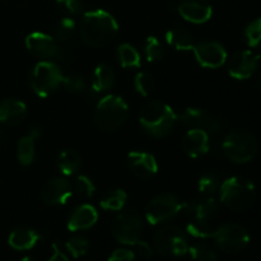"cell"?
Segmentation results:
<instances>
[{
  "label": "cell",
  "mask_w": 261,
  "mask_h": 261,
  "mask_svg": "<svg viewBox=\"0 0 261 261\" xmlns=\"http://www.w3.org/2000/svg\"><path fill=\"white\" fill-rule=\"evenodd\" d=\"M79 32L86 45L91 47H103L116 38L119 24L114 15L106 10H91L82 18Z\"/></svg>",
  "instance_id": "6da1fadb"
},
{
  "label": "cell",
  "mask_w": 261,
  "mask_h": 261,
  "mask_svg": "<svg viewBox=\"0 0 261 261\" xmlns=\"http://www.w3.org/2000/svg\"><path fill=\"white\" fill-rule=\"evenodd\" d=\"M178 121L172 107L161 101H150L142 109L139 122L149 137L165 138L175 129Z\"/></svg>",
  "instance_id": "7a4b0ae2"
},
{
  "label": "cell",
  "mask_w": 261,
  "mask_h": 261,
  "mask_svg": "<svg viewBox=\"0 0 261 261\" xmlns=\"http://www.w3.org/2000/svg\"><path fill=\"white\" fill-rule=\"evenodd\" d=\"M221 201L234 212H244L251 208L256 199V189L251 180L233 176L219 186Z\"/></svg>",
  "instance_id": "3957f363"
},
{
  "label": "cell",
  "mask_w": 261,
  "mask_h": 261,
  "mask_svg": "<svg viewBox=\"0 0 261 261\" xmlns=\"http://www.w3.org/2000/svg\"><path fill=\"white\" fill-rule=\"evenodd\" d=\"M129 116V106L119 96L109 94L98 102L94 112V122L103 132L119 129Z\"/></svg>",
  "instance_id": "277c9868"
},
{
  "label": "cell",
  "mask_w": 261,
  "mask_h": 261,
  "mask_svg": "<svg viewBox=\"0 0 261 261\" xmlns=\"http://www.w3.org/2000/svg\"><path fill=\"white\" fill-rule=\"evenodd\" d=\"M222 150L231 162L242 165L256 157L259 143L251 133L245 130H234L226 135L222 144Z\"/></svg>",
  "instance_id": "5b68a950"
},
{
  "label": "cell",
  "mask_w": 261,
  "mask_h": 261,
  "mask_svg": "<svg viewBox=\"0 0 261 261\" xmlns=\"http://www.w3.org/2000/svg\"><path fill=\"white\" fill-rule=\"evenodd\" d=\"M64 75L59 65L48 60L36 64L30 75V86L38 97L51 96L63 84Z\"/></svg>",
  "instance_id": "8992f818"
},
{
  "label": "cell",
  "mask_w": 261,
  "mask_h": 261,
  "mask_svg": "<svg viewBox=\"0 0 261 261\" xmlns=\"http://www.w3.org/2000/svg\"><path fill=\"white\" fill-rule=\"evenodd\" d=\"M154 249L166 259L181 257L188 254L189 242L185 232L176 226H166L154 234Z\"/></svg>",
  "instance_id": "52a82bcc"
},
{
  "label": "cell",
  "mask_w": 261,
  "mask_h": 261,
  "mask_svg": "<svg viewBox=\"0 0 261 261\" xmlns=\"http://www.w3.org/2000/svg\"><path fill=\"white\" fill-rule=\"evenodd\" d=\"M212 239L216 246L226 254H239L249 245L250 234L240 224L227 223L214 229Z\"/></svg>",
  "instance_id": "ba28073f"
},
{
  "label": "cell",
  "mask_w": 261,
  "mask_h": 261,
  "mask_svg": "<svg viewBox=\"0 0 261 261\" xmlns=\"http://www.w3.org/2000/svg\"><path fill=\"white\" fill-rule=\"evenodd\" d=\"M144 229L140 214L134 209L121 212L111 224V231L115 239L124 245H133L139 241Z\"/></svg>",
  "instance_id": "9c48e42d"
},
{
  "label": "cell",
  "mask_w": 261,
  "mask_h": 261,
  "mask_svg": "<svg viewBox=\"0 0 261 261\" xmlns=\"http://www.w3.org/2000/svg\"><path fill=\"white\" fill-rule=\"evenodd\" d=\"M182 209V204L173 194H161L153 198L145 208V218L153 226L166 223L175 218Z\"/></svg>",
  "instance_id": "30bf717a"
},
{
  "label": "cell",
  "mask_w": 261,
  "mask_h": 261,
  "mask_svg": "<svg viewBox=\"0 0 261 261\" xmlns=\"http://www.w3.org/2000/svg\"><path fill=\"white\" fill-rule=\"evenodd\" d=\"M178 120L189 129H200L208 134H219L223 130V122L208 111L198 107H188L178 116Z\"/></svg>",
  "instance_id": "8fae6325"
},
{
  "label": "cell",
  "mask_w": 261,
  "mask_h": 261,
  "mask_svg": "<svg viewBox=\"0 0 261 261\" xmlns=\"http://www.w3.org/2000/svg\"><path fill=\"white\" fill-rule=\"evenodd\" d=\"M260 59V54L254 50L239 51L228 61L229 75L239 81L251 78L259 68Z\"/></svg>",
  "instance_id": "7c38bea8"
},
{
  "label": "cell",
  "mask_w": 261,
  "mask_h": 261,
  "mask_svg": "<svg viewBox=\"0 0 261 261\" xmlns=\"http://www.w3.org/2000/svg\"><path fill=\"white\" fill-rule=\"evenodd\" d=\"M193 50L196 61L204 68L217 69L227 60L226 48L216 41H201L194 46Z\"/></svg>",
  "instance_id": "4fadbf2b"
},
{
  "label": "cell",
  "mask_w": 261,
  "mask_h": 261,
  "mask_svg": "<svg viewBox=\"0 0 261 261\" xmlns=\"http://www.w3.org/2000/svg\"><path fill=\"white\" fill-rule=\"evenodd\" d=\"M73 195V185L66 178L55 177L43 185L41 196L46 205H64Z\"/></svg>",
  "instance_id": "5bb4252c"
},
{
  "label": "cell",
  "mask_w": 261,
  "mask_h": 261,
  "mask_svg": "<svg viewBox=\"0 0 261 261\" xmlns=\"http://www.w3.org/2000/svg\"><path fill=\"white\" fill-rule=\"evenodd\" d=\"M25 47L32 55L43 60L56 58L60 54V48L55 38L42 32L30 33L25 37Z\"/></svg>",
  "instance_id": "9a60e30c"
},
{
  "label": "cell",
  "mask_w": 261,
  "mask_h": 261,
  "mask_svg": "<svg viewBox=\"0 0 261 261\" xmlns=\"http://www.w3.org/2000/svg\"><path fill=\"white\" fill-rule=\"evenodd\" d=\"M178 13L188 22L201 24L211 19L213 8L209 0H181Z\"/></svg>",
  "instance_id": "2e32d148"
},
{
  "label": "cell",
  "mask_w": 261,
  "mask_h": 261,
  "mask_svg": "<svg viewBox=\"0 0 261 261\" xmlns=\"http://www.w3.org/2000/svg\"><path fill=\"white\" fill-rule=\"evenodd\" d=\"M127 165L133 175L142 180L153 177L158 172L157 160L147 152H132L127 155Z\"/></svg>",
  "instance_id": "e0dca14e"
},
{
  "label": "cell",
  "mask_w": 261,
  "mask_h": 261,
  "mask_svg": "<svg viewBox=\"0 0 261 261\" xmlns=\"http://www.w3.org/2000/svg\"><path fill=\"white\" fill-rule=\"evenodd\" d=\"M182 149L190 158H199L209 150V134L200 129H190L182 139Z\"/></svg>",
  "instance_id": "ac0fdd59"
},
{
  "label": "cell",
  "mask_w": 261,
  "mask_h": 261,
  "mask_svg": "<svg viewBox=\"0 0 261 261\" xmlns=\"http://www.w3.org/2000/svg\"><path fill=\"white\" fill-rule=\"evenodd\" d=\"M27 116V106L17 98H7L0 102V124L17 126Z\"/></svg>",
  "instance_id": "d6986e66"
},
{
  "label": "cell",
  "mask_w": 261,
  "mask_h": 261,
  "mask_svg": "<svg viewBox=\"0 0 261 261\" xmlns=\"http://www.w3.org/2000/svg\"><path fill=\"white\" fill-rule=\"evenodd\" d=\"M98 219L96 208L89 204H82L73 211L68 221V228L70 231H83L93 227Z\"/></svg>",
  "instance_id": "ffe728a7"
},
{
  "label": "cell",
  "mask_w": 261,
  "mask_h": 261,
  "mask_svg": "<svg viewBox=\"0 0 261 261\" xmlns=\"http://www.w3.org/2000/svg\"><path fill=\"white\" fill-rule=\"evenodd\" d=\"M182 209L191 219L209 221L218 209V203L213 196H206L201 200L186 201L182 204Z\"/></svg>",
  "instance_id": "44dd1931"
},
{
  "label": "cell",
  "mask_w": 261,
  "mask_h": 261,
  "mask_svg": "<svg viewBox=\"0 0 261 261\" xmlns=\"http://www.w3.org/2000/svg\"><path fill=\"white\" fill-rule=\"evenodd\" d=\"M41 236L37 233V231L30 228V227H18V228L13 229L12 233L9 234V242L10 247L18 251H25V250H31L38 241H40Z\"/></svg>",
  "instance_id": "7402d4cb"
},
{
  "label": "cell",
  "mask_w": 261,
  "mask_h": 261,
  "mask_svg": "<svg viewBox=\"0 0 261 261\" xmlns=\"http://www.w3.org/2000/svg\"><path fill=\"white\" fill-rule=\"evenodd\" d=\"M116 75L111 66L106 64H99L92 75V89L97 93H105L114 88Z\"/></svg>",
  "instance_id": "603a6c76"
},
{
  "label": "cell",
  "mask_w": 261,
  "mask_h": 261,
  "mask_svg": "<svg viewBox=\"0 0 261 261\" xmlns=\"http://www.w3.org/2000/svg\"><path fill=\"white\" fill-rule=\"evenodd\" d=\"M166 40L170 46L180 51H189L193 50L195 42L194 37L188 30L180 27H175L166 33Z\"/></svg>",
  "instance_id": "cb8c5ba5"
},
{
  "label": "cell",
  "mask_w": 261,
  "mask_h": 261,
  "mask_svg": "<svg viewBox=\"0 0 261 261\" xmlns=\"http://www.w3.org/2000/svg\"><path fill=\"white\" fill-rule=\"evenodd\" d=\"M82 166L81 155L74 149H64L58 157V167L65 176H74L79 172Z\"/></svg>",
  "instance_id": "d4e9b609"
},
{
  "label": "cell",
  "mask_w": 261,
  "mask_h": 261,
  "mask_svg": "<svg viewBox=\"0 0 261 261\" xmlns=\"http://www.w3.org/2000/svg\"><path fill=\"white\" fill-rule=\"evenodd\" d=\"M35 142L36 139L30 134L22 137L18 142L17 158L19 165L23 167L31 166L35 160Z\"/></svg>",
  "instance_id": "484cf974"
},
{
  "label": "cell",
  "mask_w": 261,
  "mask_h": 261,
  "mask_svg": "<svg viewBox=\"0 0 261 261\" xmlns=\"http://www.w3.org/2000/svg\"><path fill=\"white\" fill-rule=\"evenodd\" d=\"M117 60L121 64L122 68H139L142 65L140 55L137 48L132 46L130 43H122L117 47L116 51Z\"/></svg>",
  "instance_id": "4316f807"
},
{
  "label": "cell",
  "mask_w": 261,
  "mask_h": 261,
  "mask_svg": "<svg viewBox=\"0 0 261 261\" xmlns=\"http://www.w3.org/2000/svg\"><path fill=\"white\" fill-rule=\"evenodd\" d=\"M127 200V194L121 189H112L107 191L101 199V206L105 211L119 212L125 206Z\"/></svg>",
  "instance_id": "83f0119b"
},
{
  "label": "cell",
  "mask_w": 261,
  "mask_h": 261,
  "mask_svg": "<svg viewBox=\"0 0 261 261\" xmlns=\"http://www.w3.org/2000/svg\"><path fill=\"white\" fill-rule=\"evenodd\" d=\"M244 37L249 47L252 50H261V18L252 20L246 25Z\"/></svg>",
  "instance_id": "f1b7e54d"
},
{
  "label": "cell",
  "mask_w": 261,
  "mask_h": 261,
  "mask_svg": "<svg viewBox=\"0 0 261 261\" xmlns=\"http://www.w3.org/2000/svg\"><path fill=\"white\" fill-rule=\"evenodd\" d=\"M75 30V20L70 17H65L59 20V22H56V24L54 25V35H55L56 40L68 41L73 37Z\"/></svg>",
  "instance_id": "f546056e"
},
{
  "label": "cell",
  "mask_w": 261,
  "mask_h": 261,
  "mask_svg": "<svg viewBox=\"0 0 261 261\" xmlns=\"http://www.w3.org/2000/svg\"><path fill=\"white\" fill-rule=\"evenodd\" d=\"M213 231L209 222L201 219H191L186 226V232L195 239H208L212 237Z\"/></svg>",
  "instance_id": "4dcf8cb0"
},
{
  "label": "cell",
  "mask_w": 261,
  "mask_h": 261,
  "mask_svg": "<svg viewBox=\"0 0 261 261\" xmlns=\"http://www.w3.org/2000/svg\"><path fill=\"white\" fill-rule=\"evenodd\" d=\"M163 54H165V50L158 38L153 36L148 37L144 43V55L147 60L149 63H157L163 58Z\"/></svg>",
  "instance_id": "1f68e13d"
},
{
  "label": "cell",
  "mask_w": 261,
  "mask_h": 261,
  "mask_svg": "<svg viewBox=\"0 0 261 261\" xmlns=\"http://www.w3.org/2000/svg\"><path fill=\"white\" fill-rule=\"evenodd\" d=\"M66 250L75 259L84 256L89 249V241L83 236H73L66 241Z\"/></svg>",
  "instance_id": "d6a6232c"
},
{
  "label": "cell",
  "mask_w": 261,
  "mask_h": 261,
  "mask_svg": "<svg viewBox=\"0 0 261 261\" xmlns=\"http://www.w3.org/2000/svg\"><path fill=\"white\" fill-rule=\"evenodd\" d=\"M134 87L137 89V92L139 94H142L143 97H148L153 92L155 87V82L153 75H150L149 73H145V71H142V73L137 74L134 79Z\"/></svg>",
  "instance_id": "836d02e7"
},
{
  "label": "cell",
  "mask_w": 261,
  "mask_h": 261,
  "mask_svg": "<svg viewBox=\"0 0 261 261\" xmlns=\"http://www.w3.org/2000/svg\"><path fill=\"white\" fill-rule=\"evenodd\" d=\"M189 254L194 261H217V254L211 246L205 244H196L189 246Z\"/></svg>",
  "instance_id": "e575fe53"
},
{
  "label": "cell",
  "mask_w": 261,
  "mask_h": 261,
  "mask_svg": "<svg viewBox=\"0 0 261 261\" xmlns=\"http://www.w3.org/2000/svg\"><path fill=\"white\" fill-rule=\"evenodd\" d=\"M96 188H94V184L92 182L91 178H88L87 176H78L74 181L73 185V193H75L76 195H79L81 198L88 199L91 196H93Z\"/></svg>",
  "instance_id": "d590c367"
},
{
  "label": "cell",
  "mask_w": 261,
  "mask_h": 261,
  "mask_svg": "<svg viewBox=\"0 0 261 261\" xmlns=\"http://www.w3.org/2000/svg\"><path fill=\"white\" fill-rule=\"evenodd\" d=\"M221 184H219L218 176L214 173H205L201 176L200 180L198 182V189L203 195L212 196L217 190L219 189Z\"/></svg>",
  "instance_id": "8d00e7d4"
},
{
  "label": "cell",
  "mask_w": 261,
  "mask_h": 261,
  "mask_svg": "<svg viewBox=\"0 0 261 261\" xmlns=\"http://www.w3.org/2000/svg\"><path fill=\"white\" fill-rule=\"evenodd\" d=\"M59 10L63 12L66 17H78L83 13L84 5L82 0H56Z\"/></svg>",
  "instance_id": "74e56055"
},
{
  "label": "cell",
  "mask_w": 261,
  "mask_h": 261,
  "mask_svg": "<svg viewBox=\"0 0 261 261\" xmlns=\"http://www.w3.org/2000/svg\"><path fill=\"white\" fill-rule=\"evenodd\" d=\"M63 84L66 91L71 92V93H81V92H84L87 87L86 79L81 75H76V74L64 76Z\"/></svg>",
  "instance_id": "f35d334b"
},
{
  "label": "cell",
  "mask_w": 261,
  "mask_h": 261,
  "mask_svg": "<svg viewBox=\"0 0 261 261\" xmlns=\"http://www.w3.org/2000/svg\"><path fill=\"white\" fill-rule=\"evenodd\" d=\"M134 247V254L138 255V256L143 257V259H149L152 256V249H150L149 245L144 241H137L135 244L132 245Z\"/></svg>",
  "instance_id": "ab89813d"
},
{
  "label": "cell",
  "mask_w": 261,
  "mask_h": 261,
  "mask_svg": "<svg viewBox=\"0 0 261 261\" xmlns=\"http://www.w3.org/2000/svg\"><path fill=\"white\" fill-rule=\"evenodd\" d=\"M109 261H137L135 260V254L132 250L119 249L112 252Z\"/></svg>",
  "instance_id": "60d3db41"
},
{
  "label": "cell",
  "mask_w": 261,
  "mask_h": 261,
  "mask_svg": "<svg viewBox=\"0 0 261 261\" xmlns=\"http://www.w3.org/2000/svg\"><path fill=\"white\" fill-rule=\"evenodd\" d=\"M53 250H54V254L48 261H69L68 256L65 255V252L59 247L58 244H53Z\"/></svg>",
  "instance_id": "b9f144b4"
},
{
  "label": "cell",
  "mask_w": 261,
  "mask_h": 261,
  "mask_svg": "<svg viewBox=\"0 0 261 261\" xmlns=\"http://www.w3.org/2000/svg\"><path fill=\"white\" fill-rule=\"evenodd\" d=\"M30 135H32L35 139H38V138L42 135V130H41V127H38V126H33L32 130L30 132Z\"/></svg>",
  "instance_id": "7bdbcfd3"
},
{
  "label": "cell",
  "mask_w": 261,
  "mask_h": 261,
  "mask_svg": "<svg viewBox=\"0 0 261 261\" xmlns=\"http://www.w3.org/2000/svg\"><path fill=\"white\" fill-rule=\"evenodd\" d=\"M257 86H259L261 88V75L259 76V79H257Z\"/></svg>",
  "instance_id": "ee69618b"
},
{
  "label": "cell",
  "mask_w": 261,
  "mask_h": 261,
  "mask_svg": "<svg viewBox=\"0 0 261 261\" xmlns=\"http://www.w3.org/2000/svg\"><path fill=\"white\" fill-rule=\"evenodd\" d=\"M22 261H33V260L31 259V257H24V259H23Z\"/></svg>",
  "instance_id": "f6af8a7d"
},
{
  "label": "cell",
  "mask_w": 261,
  "mask_h": 261,
  "mask_svg": "<svg viewBox=\"0 0 261 261\" xmlns=\"http://www.w3.org/2000/svg\"><path fill=\"white\" fill-rule=\"evenodd\" d=\"M0 137H2V133H0Z\"/></svg>",
  "instance_id": "bcb514c9"
}]
</instances>
